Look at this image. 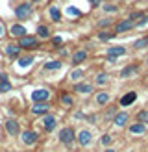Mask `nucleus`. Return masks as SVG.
I'll return each instance as SVG.
<instances>
[{
  "instance_id": "f257e3e1",
  "label": "nucleus",
  "mask_w": 148,
  "mask_h": 152,
  "mask_svg": "<svg viewBox=\"0 0 148 152\" xmlns=\"http://www.w3.org/2000/svg\"><path fill=\"white\" fill-rule=\"evenodd\" d=\"M33 11H35V6H33L32 2H20L19 6H15V10H13V13H15V19H17L19 22L32 19Z\"/></svg>"
},
{
  "instance_id": "f03ea898",
  "label": "nucleus",
  "mask_w": 148,
  "mask_h": 152,
  "mask_svg": "<svg viewBox=\"0 0 148 152\" xmlns=\"http://www.w3.org/2000/svg\"><path fill=\"white\" fill-rule=\"evenodd\" d=\"M76 130H74L72 126H63V128H59V132H57V141L61 143V145L65 147H70L76 143Z\"/></svg>"
},
{
  "instance_id": "7ed1b4c3",
  "label": "nucleus",
  "mask_w": 148,
  "mask_h": 152,
  "mask_svg": "<svg viewBox=\"0 0 148 152\" xmlns=\"http://www.w3.org/2000/svg\"><path fill=\"white\" fill-rule=\"evenodd\" d=\"M17 45L22 50H37L41 47V39H37V35H24L17 39Z\"/></svg>"
},
{
  "instance_id": "20e7f679",
  "label": "nucleus",
  "mask_w": 148,
  "mask_h": 152,
  "mask_svg": "<svg viewBox=\"0 0 148 152\" xmlns=\"http://www.w3.org/2000/svg\"><path fill=\"white\" fill-rule=\"evenodd\" d=\"M52 91L46 87H37L33 91H30V100L32 102H50Z\"/></svg>"
},
{
  "instance_id": "39448f33",
  "label": "nucleus",
  "mask_w": 148,
  "mask_h": 152,
  "mask_svg": "<svg viewBox=\"0 0 148 152\" xmlns=\"http://www.w3.org/2000/svg\"><path fill=\"white\" fill-rule=\"evenodd\" d=\"M19 137H20V143H22L24 147H33V145H37V143H39V137H41V135H39V132L30 130V128H28V130H22V132H20Z\"/></svg>"
},
{
  "instance_id": "423d86ee",
  "label": "nucleus",
  "mask_w": 148,
  "mask_h": 152,
  "mask_svg": "<svg viewBox=\"0 0 148 152\" xmlns=\"http://www.w3.org/2000/svg\"><path fill=\"white\" fill-rule=\"evenodd\" d=\"M50 110H52L50 102H32V106H30V113L33 117H43L46 113H50Z\"/></svg>"
},
{
  "instance_id": "0eeeda50",
  "label": "nucleus",
  "mask_w": 148,
  "mask_h": 152,
  "mask_svg": "<svg viewBox=\"0 0 148 152\" xmlns=\"http://www.w3.org/2000/svg\"><path fill=\"white\" fill-rule=\"evenodd\" d=\"M4 130H6V134L9 135V137H19L20 132H22V128H20V123L17 119H6Z\"/></svg>"
},
{
  "instance_id": "6e6552de",
  "label": "nucleus",
  "mask_w": 148,
  "mask_h": 152,
  "mask_svg": "<svg viewBox=\"0 0 148 152\" xmlns=\"http://www.w3.org/2000/svg\"><path fill=\"white\" fill-rule=\"evenodd\" d=\"M33 63H35V56H33V54H24V56H20L17 61H15V71H17V72H22V71L30 69Z\"/></svg>"
},
{
  "instance_id": "1a4fd4ad",
  "label": "nucleus",
  "mask_w": 148,
  "mask_h": 152,
  "mask_svg": "<svg viewBox=\"0 0 148 152\" xmlns=\"http://www.w3.org/2000/svg\"><path fill=\"white\" fill-rule=\"evenodd\" d=\"M41 126H43V132H44V134H52V132L57 128V117L52 115V113L43 115V119H41Z\"/></svg>"
},
{
  "instance_id": "9d476101",
  "label": "nucleus",
  "mask_w": 148,
  "mask_h": 152,
  "mask_svg": "<svg viewBox=\"0 0 148 152\" xmlns=\"http://www.w3.org/2000/svg\"><path fill=\"white\" fill-rule=\"evenodd\" d=\"M4 54L7 59H11V61H17V59L22 56V48L19 47L17 43H7L4 47Z\"/></svg>"
},
{
  "instance_id": "9b49d317",
  "label": "nucleus",
  "mask_w": 148,
  "mask_h": 152,
  "mask_svg": "<svg viewBox=\"0 0 148 152\" xmlns=\"http://www.w3.org/2000/svg\"><path fill=\"white\" fill-rule=\"evenodd\" d=\"M87 58H89L87 48H78V50H74V52H72V56H70V63H72V67H80L81 63H85V61H87Z\"/></svg>"
},
{
  "instance_id": "f8f14e48",
  "label": "nucleus",
  "mask_w": 148,
  "mask_h": 152,
  "mask_svg": "<svg viewBox=\"0 0 148 152\" xmlns=\"http://www.w3.org/2000/svg\"><path fill=\"white\" fill-rule=\"evenodd\" d=\"M135 28V22H133L131 19H122V20H118L115 28H113V32L118 35V34H126V32H130V30Z\"/></svg>"
},
{
  "instance_id": "ddd939ff",
  "label": "nucleus",
  "mask_w": 148,
  "mask_h": 152,
  "mask_svg": "<svg viewBox=\"0 0 148 152\" xmlns=\"http://www.w3.org/2000/svg\"><path fill=\"white\" fill-rule=\"evenodd\" d=\"M76 141H78L80 147H89V145L93 143V134H91V130H87V128L80 130V132L76 134Z\"/></svg>"
},
{
  "instance_id": "4468645a",
  "label": "nucleus",
  "mask_w": 148,
  "mask_h": 152,
  "mask_svg": "<svg viewBox=\"0 0 148 152\" xmlns=\"http://www.w3.org/2000/svg\"><path fill=\"white\" fill-rule=\"evenodd\" d=\"M9 35L13 37V39H20V37L28 35V30L24 24H20V22H15V24L9 26Z\"/></svg>"
},
{
  "instance_id": "2eb2a0df",
  "label": "nucleus",
  "mask_w": 148,
  "mask_h": 152,
  "mask_svg": "<svg viewBox=\"0 0 148 152\" xmlns=\"http://www.w3.org/2000/svg\"><path fill=\"white\" fill-rule=\"evenodd\" d=\"M72 91L78 93V95H91L93 93V83H89V82H76L72 86Z\"/></svg>"
},
{
  "instance_id": "dca6fc26",
  "label": "nucleus",
  "mask_w": 148,
  "mask_h": 152,
  "mask_svg": "<svg viewBox=\"0 0 148 152\" xmlns=\"http://www.w3.org/2000/svg\"><path fill=\"white\" fill-rule=\"evenodd\" d=\"M46 15L50 17V20H52V22H56V24H57V22H61V20H63V11L59 10L57 6H54V4H52V6H48V10H46Z\"/></svg>"
},
{
  "instance_id": "f3484780",
  "label": "nucleus",
  "mask_w": 148,
  "mask_h": 152,
  "mask_svg": "<svg viewBox=\"0 0 148 152\" xmlns=\"http://www.w3.org/2000/svg\"><path fill=\"white\" fill-rule=\"evenodd\" d=\"M63 69V61L61 59H46L43 63V71L44 72H52V71H59Z\"/></svg>"
},
{
  "instance_id": "a211bd4d",
  "label": "nucleus",
  "mask_w": 148,
  "mask_h": 152,
  "mask_svg": "<svg viewBox=\"0 0 148 152\" xmlns=\"http://www.w3.org/2000/svg\"><path fill=\"white\" fill-rule=\"evenodd\" d=\"M135 100H137V93H135V91H128V93H124V95L120 96L118 106H122V108H128V106H131Z\"/></svg>"
},
{
  "instance_id": "6ab92c4d",
  "label": "nucleus",
  "mask_w": 148,
  "mask_h": 152,
  "mask_svg": "<svg viewBox=\"0 0 148 152\" xmlns=\"http://www.w3.org/2000/svg\"><path fill=\"white\" fill-rule=\"evenodd\" d=\"M35 35H37V39L48 41L50 37H52V30H50V26H46V24H39V26H37V30H35Z\"/></svg>"
},
{
  "instance_id": "aec40b11",
  "label": "nucleus",
  "mask_w": 148,
  "mask_h": 152,
  "mask_svg": "<svg viewBox=\"0 0 148 152\" xmlns=\"http://www.w3.org/2000/svg\"><path fill=\"white\" fill-rule=\"evenodd\" d=\"M13 89V83L9 82V76H7V72H0V93H9V91Z\"/></svg>"
},
{
  "instance_id": "412c9836",
  "label": "nucleus",
  "mask_w": 148,
  "mask_h": 152,
  "mask_svg": "<svg viewBox=\"0 0 148 152\" xmlns=\"http://www.w3.org/2000/svg\"><path fill=\"white\" fill-rule=\"evenodd\" d=\"M128 121H130V115H128V111H118L115 119H113V124L117 128H124L126 124H128Z\"/></svg>"
},
{
  "instance_id": "4be33fe9",
  "label": "nucleus",
  "mask_w": 148,
  "mask_h": 152,
  "mask_svg": "<svg viewBox=\"0 0 148 152\" xmlns=\"http://www.w3.org/2000/svg\"><path fill=\"white\" fill-rule=\"evenodd\" d=\"M128 19H131L135 22V28H141V26L148 24V13H131Z\"/></svg>"
},
{
  "instance_id": "5701e85b",
  "label": "nucleus",
  "mask_w": 148,
  "mask_h": 152,
  "mask_svg": "<svg viewBox=\"0 0 148 152\" xmlns=\"http://www.w3.org/2000/svg\"><path fill=\"white\" fill-rule=\"evenodd\" d=\"M94 102H96V106H107L111 102V95L107 91H98L94 95Z\"/></svg>"
},
{
  "instance_id": "b1692460",
  "label": "nucleus",
  "mask_w": 148,
  "mask_h": 152,
  "mask_svg": "<svg viewBox=\"0 0 148 152\" xmlns=\"http://www.w3.org/2000/svg\"><path fill=\"white\" fill-rule=\"evenodd\" d=\"M137 72H139V65L137 63L126 65L124 69L120 71V78H131V76H137Z\"/></svg>"
},
{
  "instance_id": "393cba45",
  "label": "nucleus",
  "mask_w": 148,
  "mask_h": 152,
  "mask_svg": "<svg viewBox=\"0 0 148 152\" xmlns=\"http://www.w3.org/2000/svg\"><path fill=\"white\" fill-rule=\"evenodd\" d=\"M128 132H130L131 135H143V134L146 132V124H143V123H139V121H135V123H131V124L128 126Z\"/></svg>"
},
{
  "instance_id": "a878e982",
  "label": "nucleus",
  "mask_w": 148,
  "mask_h": 152,
  "mask_svg": "<svg viewBox=\"0 0 148 152\" xmlns=\"http://www.w3.org/2000/svg\"><path fill=\"white\" fill-rule=\"evenodd\" d=\"M59 102H61L63 108H72L74 106V96L69 93V91H61V93H59Z\"/></svg>"
},
{
  "instance_id": "bb28decb",
  "label": "nucleus",
  "mask_w": 148,
  "mask_h": 152,
  "mask_svg": "<svg viewBox=\"0 0 148 152\" xmlns=\"http://www.w3.org/2000/svg\"><path fill=\"white\" fill-rule=\"evenodd\" d=\"M126 54H128V48L126 47H109L106 50V56H111V58H120Z\"/></svg>"
},
{
  "instance_id": "cd10ccee",
  "label": "nucleus",
  "mask_w": 148,
  "mask_h": 152,
  "mask_svg": "<svg viewBox=\"0 0 148 152\" xmlns=\"http://www.w3.org/2000/svg\"><path fill=\"white\" fill-rule=\"evenodd\" d=\"M118 113V110H117V106H107L106 108V111H104V115H102V119L106 121V123H113V119H115V115Z\"/></svg>"
},
{
  "instance_id": "c85d7f7f",
  "label": "nucleus",
  "mask_w": 148,
  "mask_h": 152,
  "mask_svg": "<svg viewBox=\"0 0 148 152\" xmlns=\"http://www.w3.org/2000/svg\"><path fill=\"white\" fill-rule=\"evenodd\" d=\"M81 78H83V69H80V67H74V69L70 71V74H69V80L70 82H81Z\"/></svg>"
},
{
  "instance_id": "c756f323",
  "label": "nucleus",
  "mask_w": 148,
  "mask_h": 152,
  "mask_svg": "<svg viewBox=\"0 0 148 152\" xmlns=\"http://www.w3.org/2000/svg\"><path fill=\"white\" fill-rule=\"evenodd\" d=\"M96 37H98L100 41H111L113 37H117L115 32H107V30H100L98 34H96Z\"/></svg>"
},
{
  "instance_id": "7c9ffc66",
  "label": "nucleus",
  "mask_w": 148,
  "mask_h": 152,
  "mask_svg": "<svg viewBox=\"0 0 148 152\" xmlns=\"http://www.w3.org/2000/svg\"><path fill=\"white\" fill-rule=\"evenodd\" d=\"M107 82H109V74L107 72H98L94 76V83H96V86H106Z\"/></svg>"
},
{
  "instance_id": "2f4dec72",
  "label": "nucleus",
  "mask_w": 148,
  "mask_h": 152,
  "mask_svg": "<svg viewBox=\"0 0 148 152\" xmlns=\"http://www.w3.org/2000/svg\"><path fill=\"white\" fill-rule=\"evenodd\" d=\"M65 15H69L70 19H80L81 11H80V10H76L74 6H69V7H65Z\"/></svg>"
},
{
  "instance_id": "473e14b6",
  "label": "nucleus",
  "mask_w": 148,
  "mask_h": 152,
  "mask_svg": "<svg viewBox=\"0 0 148 152\" xmlns=\"http://www.w3.org/2000/svg\"><path fill=\"white\" fill-rule=\"evenodd\" d=\"M109 26H113V19H111V17H106V19H102V20L96 22V28H98V30H106Z\"/></svg>"
},
{
  "instance_id": "72a5a7b5",
  "label": "nucleus",
  "mask_w": 148,
  "mask_h": 152,
  "mask_svg": "<svg viewBox=\"0 0 148 152\" xmlns=\"http://www.w3.org/2000/svg\"><path fill=\"white\" fill-rule=\"evenodd\" d=\"M146 47H148V35L141 37V39H137L135 43H133V48H135V50H143V48H146Z\"/></svg>"
},
{
  "instance_id": "f704fd0d",
  "label": "nucleus",
  "mask_w": 148,
  "mask_h": 152,
  "mask_svg": "<svg viewBox=\"0 0 148 152\" xmlns=\"http://www.w3.org/2000/svg\"><path fill=\"white\" fill-rule=\"evenodd\" d=\"M135 121H139V123H143V124H148V110H141V111H137Z\"/></svg>"
},
{
  "instance_id": "c9c22d12",
  "label": "nucleus",
  "mask_w": 148,
  "mask_h": 152,
  "mask_svg": "<svg viewBox=\"0 0 148 152\" xmlns=\"http://www.w3.org/2000/svg\"><path fill=\"white\" fill-rule=\"evenodd\" d=\"M100 143H102L104 147H109L111 143H113V135H111V134H104L102 137H100Z\"/></svg>"
},
{
  "instance_id": "e433bc0d",
  "label": "nucleus",
  "mask_w": 148,
  "mask_h": 152,
  "mask_svg": "<svg viewBox=\"0 0 148 152\" xmlns=\"http://www.w3.org/2000/svg\"><path fill=\"white\" fill-rule=\"evenodd\" d=\"M102 10L106 11V13H117V11H118V7H117L115 4H104V6H102Z\"/></svg>"
},
{
  "instance_id": "4c0bfd02",
  "label": "nucleus",
  "mask_w": 148,
  "mask_h": 152,
  "mask_svg": "<svg viewBox=\"0 0 148 152\" xmlns=\"http://www.w3.org/2000/svg\"><path fill=\"white\" fill-rule=\"evenodd\" d=\"M50 41H52V45H54L56 48H59L63 45V37L61 35H54V37H50Z\"/></svg>"
},
{
  "instance_id": "58836bf2",
  "label": "nucleus",
  "mask_w": 148,
  "mask_h": 152,
  "mask_svg": "<svg viewBox=\"0 0 148 152\" xmlns=\"http://www.w3.org/2000/svg\"><path fill=\"white\" fill-rule=\"evenodd\" d=\"M85 121L89 124H96L98 123V115H96V113H93V115H85Z\"/></svg>"
},
{
  "instance_id": "ea45409f",
  "label": "nucleus",
  "mask_w": 148,
  "mask_h": 152,
  "mask_svg": "<svg viewBox=\"0 0 148 152\" xmlns=\"http://www.w3.org/2000/svg\"><path fill=\"white\" fill-rule=\"evenodd\" d=\"M72 117L76 119V121H85V113H83V111H74Z\"/></svg>"
},
{
  "instance_id": "a19ab883",
  "label": "nucleus",
  "mask_w": 148,
  "mask_h": 152,
  "mask_svg": "<svg viewBox=\"0 0 148 152\" xmlns=\"http://www.w3.org/2000/svg\"><path fill=\"white\" fill-rule=\"evenodd\" d=\"M57 54H59V56H61V58H67V56H69V50H67L65 47H63V48H61V47H59V48H57Z\"/></svg>"
},
{
  "instance_id": "79ce46f5",
  "label": "nucleus",
  "mask_w": 148,
  "mask_h": 152,
  "mask_svg": "<svg viewBox=\"0 0 148 152\" xmlns=\"http://www.w3.org/2000/svg\"><path fill=\"white\" fill-rule=\"evenodd\" d=\"M4 35H6V24L0 20V37H4Z\"/></svg>"
},
{
  "instance_id": "37998d69",
  "label": "nucleus",
  "mask_w": 148,
  "mask_h": 152,
  "mask_svg": "<svg viewBox=\"0 0 148 152\" xmlns=\"http://www.w3.org/2000/svg\"><path fill=\"white\" fill-rule=\"evenodd\" d=\"M89 2H91L93 7H98V6H100V0H89Z\"/></svg>"
},
{
  "instance_id": "c03bdc74",
  "label": "nucleus",
  "mask_w": 148,
  "mask_h": 152,
  "mask_svg": "<svg viewBox=\"0 0 148 152\" xmlns=\"http://www.w3.org/2000/svg\"><path fill=\"white\" fill-rule=\"evenodd\" d=\"M106 59L109 63H117V58H111V56H106Z\"/></svg>"
},
{
  "instance_id": "a18cd8bd",
  "label": "nucleus",
  "mask_w": 148,
  "mask_h": 152,
  "mask_svg": "<svg viewBox=\"0 0 148 152\" xmlns=\"http://www.w3.org/2000/svg\"><path fill=\"white\" fill-rule=\"evenodd\" d=\"M104 152H115V148H111V147H106V150Z\"/></svg>"
},
{
  "instance_id": "49530a36",
  "label": "nucleus",
  "mask_w": 148,
  "mask_h": 152,
  "mask_svg": "<svg viewBox=\"0 0 148 152\" xmlns=\"http://www.w3.org/2000/svg\"><path fill=\"white\" fill-rule=\"evenodd\" d=\"M146 65H148V58H146Z\"/></svg>"
},
{
  "instance_id": "de8ad7c7",
  "label": "nucleus",
  "mask_w": 148,
  "mask_h": 152,
  "mask_svg": "<svg viewBox=\"0 0 148 152\" xmlns=\"http://www.w3.org/2000/svg\"><path fill=\"white\" fill-rule=\"evenodd\" d=\"M17 152H20V150H17Z\"/></svg>"
}]
</instances>
